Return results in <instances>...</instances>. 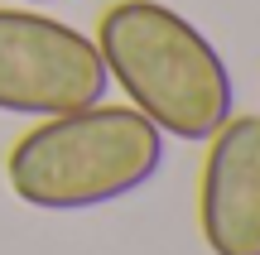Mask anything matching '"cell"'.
<instances>
[{
  "mask_svg": "<svg viewBox=\"0 0 260 255\" xmlns=\"http://www.w3.org/2000/svg\"><path fill=\"white\" fill-rule=\"evenodd\" d=\"M106 77L164 140L207 144L236 116V87L212 39L159 0H116L96 19Z\"/></svg>",
  "mask_w": 260,
  "mask_h": 255,
  "instance_id": "cell-1",
  "label": "cell"
},
{
  "mask_svg": "<svg viewBox=\"0 0 260 255\" xmlns=\"http://www.w3.org/2000/svg\"><path fill=\"white\" fill-rule=\"evenodd\" d=\"M164 169V135L135 106H82L24 130L5 154V183L24 207L92 212L140 193Z\"/></svg>",
  "mask_w": 260,
  "mask_h": 255,
  "instance_id": "cell-2",
  "label": "cell"
},
{
  "mask_svg": "<svg viewBox=\"0 0 260 255\" xmlns=\"http://www.w3.org/2000/svg\"><path fill=\"white\" fill-rule=\"evenodd\" d=\"M106 63L96 39L44 10L0 5V111L5 116H68L106 101Z\"/></svg>",
  "mask_w": 260,
  "mask_h": 255,
  "instance_id": "cell-3",
  "label": "cell"
},
{
  "mask_svg": "<svg viewBox=\"0 0 260 255\" xmlns=\"http://www.w3.org/2000/svg\"><path fill=\"white\" fill-rule=\"evenodd\" d=\"M198 227L212 255H260V111L232 116L207 140Z\"/></svg>",
  "mask_w": 260,
  "mask_h": 255,
  "instance_id": "cell-4",
  "label": "cell"
},
{
  "mask_svg": "<svg viewBox=\"0 0 260 255\" xmlns=\"http://www.w3.org/2000/svg\"><path fill=\"white\" fill-rule=\"evenodd\" d=\"M24 5H53V0H24Z\"/></svg>",
  "mask_w": 260,
  "mask_h": 255,
  "instance_id": "cell-5",
  "label": "cell"
}]
</instances>
